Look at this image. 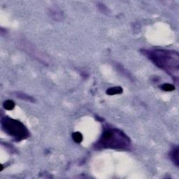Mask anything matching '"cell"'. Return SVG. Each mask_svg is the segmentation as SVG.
Wrapping results in <instances>:
<instances>
[{
  "label": "cell",
  "mask_w": 179,
  "mask_h": 179,
  "mask_svg": "<svg viewBox=\"0 0 179 179\" xmlns=\"http://www.w3.org/2000/svg\"><path fill=\"white\" fill-rule=\"evenodd\" d=\"M131 146L130 139L123 131L106 126L104 129L101 137L95 143L94 148L97 150L115 149L128 151L130 150Z\"/></svg>",
  "instance_id": "cell-2"
},
{
  "label": "cell",
  "mask_w": 179,
  "mask_h": 179,
  "mask_svg": "<svg viewBox=\"0 0 179 179\" xmlns=\"http://www.w3.org/2000/svg\"><path fill=\"white\" fill-rule=\"evenodd\" d=\"M72 139L76 143H81L83 141V135L81 134V132H76L72 134Z\"/></svg>",
  "instance_id": "cell-8"
},
{
  "label": "cell",
  "mask_w": 179,
  "mask_h": 179,
  "mask_svg": "<svg viewBox=\"0 0 179 179\" xmlns=\"http://www.w3.org/2000/svg\"><path fill=\"white\" fill-rule=\"evenodd\" d=\"M160 88L162 90H164V91L171 92V91H173V90H174V89H175V87H174V86L171 84H169V83H164V84H163L162 85L160 86Z\"/></svg>",
  "instance_id": "cell-9"
},
{
  "label": "cell",
  "mask_w": 179,
  "mask_h": 179,
  "mask_svg": "<svg viewBox=\"0 0 179 179\" xmlns=\"http://www.w3.org/2000/svg\"><path fill=\"white\" fill-rule=\"evenodd\" d=\"M141 52L155 66L169 74L176 83H178L179 55L178 52L164 49H144L141 50Z\"/></svg>",
  "instance_id": "cell-1"
},
{
  "label": "cell",
  "mask_w": 179,
  "mask_h": 179,
  "mask_svg": "<svg viewBox=\"0 0 179 179\" xmlns=\"http://www.w3.org/2000/svg\"><path fill=\"white\" fill-rule=\"evenodd\" d=\"M1 124L4 132L13 137L15 141H22L29 137L28 129L21 122L17 120L8 117L2 118Z\"/></svg>",
  "instance_id": "cell-3"
},
{
  "label": "cell",
  "mask_w": 179,
  "mask_h": 179,
  "mask_svg": "<svg viewBox=\"0 0 179 179\" xmlns=\"http://www.w3.org/2000/svg\"><path fill=\"white\" fill-rule=\"evenodd\" d=\"M15 96H16L18 98L22 99V100L26 101H30V102H34V101H35V99H34L32 97L29 96V95H28L26 94L22 93V92H16V93H15Z\"/></svg>",
  "instance_id": "cell-6"
},
{
  "label": "cell",
  "mask_w": 179,
  "mask_h": 179,
  "mask_svg": "<svg viewBox=\"0 0 179 179\" xmlns=\"http://www.w3.org/2000/svg\"><path fill=\"white\" fill-rule=\"evenodd\" d=\"M123 92V88L120 86H116V87L110 88L106 90V94L108 95H115V94H120Z\"/></svg>",
  "instance_id": "cell-5"
},
{
  "label": "cell",
  "mask_w": 179,
  "mask_h": 179,
  "mask_svg": "<svg viewBox=\"0 0 179 179\" xmlns=\"http://www.w3.org/2000/svg\"><path fill=\"white\" fill-rule=\"evenodd\" d=\"M170 158L176 167H178L179 164V161H178V146H176L175 148H174L170 152Z\"/></svg>",
  "instance_id": "cell-4"
},
{
  "label": "cell",
  "mask_w": 179,
  "mask_h": 179,
  "mask_svg": "<svg viewBox=\"0 0 179 179\" xmlns=\"http://www.w3.org/2000/svg\"><path fill=\"white\" fill-rule=\"evenodd\" d=\"M4 108L6 110H12L15 107V103L12 100H6L3 104Z\"/></svg>",
  "instance_id": "cell-7"
}]
</instances>
